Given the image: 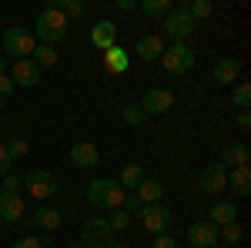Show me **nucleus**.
<instances>
[{
	"instance_id": "obj_1",
	"label": "nucleus",
	"mask_w": 251,
	"mask_h": 248,
	"mask_svg": "<svg viewBox=\"0 0 251 248\" xmlns=\"http://www.w3.org/2000/svg\"><path fill=\"white\" fill-rule=\"evenodd\" d=\"M34 37H37L40 44H47V47H54L57 40L67 37V17L60 14L54 3L44 7L37 14V20H34Z\"/></svg>"
},
{
	"instance_id": "obj_2",
	"label": "nucleus",
	"mask_w": 251,
	"mask_h": 248,
	"mask_svg": "<svg viewBox=\"0 0 251 248\" xmlns=\"http://www.w3.org/2000/svg\"><path fill=\"white\" fill-rule=\"evenodd\" d=\"M124 194H127V191L121 188L117 181H111V178H100V181H91V185H87V201H91V208L114 211V208H121Z\"/></svg>"
},
{
	"instance_id": "obj_3",
	"label": "nucleus",
	"mask_w": 251,
	"mask_h": 248,
	"mask_svg": "<svg viewBox=\"0 0 251 248\" xmlns=\"http://www.w3.org/2000/svg\"><path fill=\"white\" fill-rule=\"evenodd\" d=\"M194 30H198V20L188 14V3H177V7H171V10L164 14V34H168L174 44H184Z\"/></svg>"
},
{
	"instance_id": "obj_4",
	"label": "nucleus",
	"mask_w": 251,
	"mask_h": 248,
	"mask_svg": "<svg viewBox=\"0 0 251 248\" xmlns=\"http://www.w3.org/2000/svg\"><path fill=\"white\" fill-rule=\"evenodd\" d=\"M34 47H37L34 30H27V27H7V30H3V51H7L14 60L30 57V54H34Z\"/></svg>"
},
{
	"instance_id": "obj_5",
	"label": "nucleus",
	"mask_w": 251,
	"mask_h": 248,
	"mask_svg": "<svg viewBox=\"0 0 251 248\" xmlns=\"http://www.w3.org/2000/svg\"><path fill=\"white\" fill-rule=\"evenodd\" d=\"M114 242V231L107 225V218H87L80 228V245L84 248H107Z\"/></svg>"
},
{
	"instance_id": "obj_6",
	"label": "nucleus",
	"mask_w": 251,
	"mask_h": 248,
	"mask_svg": "<svg viewBox=\"0 0 251 248\" xmlns=\"http://www.w3.org/2000/svg\"><path fill=\"white\" fill-rule=\"evenodd\" d=\"M161 64H164L168 74H188V71L194 67V51L188 47V44H171V47H164Z\"/></svg>"
},
{
	"instance_id": "obj_7",
	"label": "nucleus",
	"mask_w": 251,
	"mask_h": 248,
	"mask_svg": "<svg viewBox=\"0 0 251 248\" xmlns=\"http://www.w3.org/2000/svg\"><path fill=\"white\" fill-rule=\"evenodd\" d=\"M141 225H144V231H151V235H168V228L174 225V215L161 201L157 205H144L141 208Z\"/></svg>"
},
{
	"instance_id": "obj_8",
	"label": "nucleus",
	"mask_w": 251,
	"mask_h": 248,
	"mask_svg": "<svg viewBox=\"0 0 251 248\" xmlns=\"http://www.w3.org/2000/svg\"><path fill=\"white\" fill-rule=\"evenodd\" d=\"M24 188L30 191L37 201H47V198H54L57 194V178L50 171H44V168H37V171H30V174H24Z\"/></svg>"
},
{
	"instance_id": "obj_9",
	"label": "nucleus",
	"mask_w": 251,
	"mask_h": 248,
	"mask_svg": "<svg viewBox=\"0 0 251 248\" xmlns=\"http://www.w3.org/2000/svg\"><path fill=\"white\" fill-rule=\"evenodd\" d=\"M174 108V94L168 91V87H151L148 94L141 97V111H144V117L148 114H168Z\"/></svg>"
},
{
	"instance_id": "obj_10",
	"label": "nucleus",
	"mask_w": 251,
	"mask_h": 248,
	"mask_svg": "<svg viewBox=\"0 0 251 248\" xmlns=\"http://www.w3.org/2000/svg\"><path fill=\"white\" fill-rule=\"evenodd\" d=\"M225 188H228V168H225L221 161H214V165H208V168L201 171V191L221 194Z\"/></svg>"
},
{
	"instance_id": "obj_11",
	"label": "nucleus",
	"mask_w": 251,
	"mask_h": 248,
	"mask_svg": "<svg viewBox=\"0 0 251 248\" xmlns=\"http://www.w3.org/2000/svg\"><path fill=\"white\" fill-rule=\"evenodd\" d=\"M188 245L191 248H214L218 245V228H214L208 218L204 221H194L191 228H188Z\"/></svg>"
},
{
	"instance_id": "obj_12",
	"label": "nucleus",
	"mask_w": 251,
	"mask_h": 248,
	"mask_svg": "<svg viewBox=\"0 0 251 248\" xmlns=\"http://www.w3.org/2000/svg\"><path fill=\"white\" fill-rule=\"evenodd\" d=\"M91 44H94L97 51H111L117 44V24L114 20H97L94 27H91Z\"/></svg>"
},
{
	"instance_id": "obj_13",
	"label": "nucleus",
	"mask_w": 251,
	"mask_h": 248,
	"mask_svg": "<svg viewBox=\"0 0 251 248\" xmlns=\"http://www.w3.org/2000/svg\"><path fill=\"white\" fill-rule=\"evenodd\" d=\"M10 81H14V84H20V87H34V84L40 81V67L30 57L14 60V67H10Z\"/></svg>"
},
{
	"instance_id": "obj_14",
	"label": "nucleus",
	"mask_w": 251,
	"mask_h": 248,
	"mask_svg": "<svg viewBox=\"0 0 251 248\" xmlns=\"http://www.w3.org/2000/svg\"><path fill=\"white\" fill-rule=\"evenodd\" d=\"M238 74H241V60L221 57L218 64H214V71H211V81H214V84H221V87H231L234 81H238Z\"/></svg>"
},
{
	"instance_id": "obj_15",
	"label": "nucleus",
	"mask_w": 251,
	"mask_h": 248,
	"mask_svg": "<svg viewBox=\"0 0 251 248\" xmlns=\"http://www.w3.org/2000/svg\"><path fill=\"white\" fill-rule=\"evenodd\" d=\"M234 218H238V205H234V201H228V198L214 201V205H211V211H208V221H211L214 228L234 225Z\"/></svg>"
},
{
	"instance_id": "obj_16",
	"label": "nucleus",
	"mask_w": 251,
	"mask_h": 248,
	"mask_svg": "<svg viewBox=\"0 0 251 248\" xmlns=\"http://www.w3.org/2000/svg\"><path fill=\"white\" fill-rule=\"evenodd\" d=\"M24 218V198L14 191H0V221H20Z\"/></svg>"
},
{
	"instance_id": "obj_17",
	"label": "nucleus",
	"mask_w": 251,
	"mask_h": 248,
	"mask_svg": "<svg viewBox=\"0 0 251 248\" xmlns=\"http://www.w3.org/2000/svg\"><path fill=\"white\" fill-rule=\"evenodd\" d=\"M164 37L161 34H148V37H141L137 40V47H134V54L141 60H161V54H164Z\"/></svg>"
},
{
	"instance_id": "obj_18",
	"label": "nucleus",
	"mask_w": 251,
	"mask_h": 248,
	"mask_svg": "<svg viewBox=\"0 0 251 248\" xmlns=\"http://www.w3.org/2000/svg\"><path fill=\"white\" fill-rule=\"evenodd\" d=\"M71 161L77 168H94L97 161H100V151H97V144H91V141H77L71 148Z\"/></svg>"
},
{
	"instance_id": "obj_19",
	"label": "nucleus",
	"mask_w": 251,
	"mask_h": 248,
	"mask_svg": "<svg viewBox=\"0 0 251 248\" xmlns=\"http://www.w3.org/2000/svg\"><path fill=\"white\" fill-rule=\"evenodd\" d=\"M127 67H131V57H127V51L124 47H111V51H104V71L107 74H127Z\"/></svg>"
},
{
	"instance_id": "obj_20",
	"label": "nucleus",
	"mask_w": 251,
	"mask_h": 248,
	"mask_svg": "<svg viewBox=\"0 0 251 248\" xmlns=\"http://www.w3.org/2000/svg\"><path fill=\"white\" fill-rule=\"evenodd\" d=\"M30 221H34L37 228H44V231H57L60 225H64V215H60L57 208H50V205H40Z\"/></svg>"
},
{
	"instance_id": "obj_21",
	"label": "nucleus",
	"mask_w": 251,
	"mask_h": 248,
	"mask_svg": "<svg viewBox=\"0 0 251 248\" xmlns=\"http://www.w3.org/2000/svg\"><path fill=\"white\" fill-rule=\"evenodd\" d=\"M228 188H231L238 198H248V194H251V171H248V165H241V168H231V171H228Z\"/></svg>"
},
{
	"instance_id": "obj_22",
	"label": "nucleus",
	"mask_w": 251,
	"mask_h": 248,
	"mask_svg": "<svg viewBox=\"0 0 251 248\" xmlns=\"http://www.w3.org/2000/svg\"><path fill=\"white\" fill-rule=\"evenodd\" d=\"M134 194L141 198V205H157V201L164 198V185H161L157 178H144V181L137 185Z\"/></svg>"
},
{
	"instance_id": "obj_23",
	"label": "nucleus",
	"mask_w": 251,
	"mask_h": 248,
	"mask_svg": "<svg viewBox=\"0 0 251 248\" xmlns=\"http://www.w3.org/2000/svg\"><path fill=\"white\" fill-rule=\"evenodd\" d=\"M248 158H251L248 144H228L225 154H221V165L225 168H241V165H248Z\"/></svg>"
},
{
	"instance_id": "obj_24",
	"label": "nucleus",
	"mask_w": 251,
	"mask_h": 248,
	"mask_svg": "<svg viewBox=\"0 0 251 248\" xmlns=\"http://www.w3.org/2000/svg\"><path fill=\"white\" fill-rule=\"evenodd\" d=\"M30 60H34V64H37L40 71H44V67H54V64L60 60V54H57V47L37 44V47H34V54H30Z\"/></svg>"
},
{
	"instance_id": "obj_25",
	"label": "nucleus",
	"mask_w": 251,
	"mask_h": 248,
	"mask_svg": "<svg viewBox=\"0 0 251 248\" xmlns=\"http://www.w3.org/2000/svg\"><path fill=\"white\" fill-rule=\"evenodd\" d=\"M141 181H144V168H141V165H127V168L121 171V178H117V185L124 191H137Z\"/></svg>"
},
{
	"instance_id": "obj_26",
	"label": "nucleus",
	"mask_w": 251,
	"mask_h": 248,
	"mask_svg": "<svg viewBox=\"0 0 251 248\" xmlns=\"http://www.w3.org/2000/svg\"><path fill=\"white\" fill-rule=\"evenodd\" d=\"M171 7H174L171 0H144V3H137L141 14H148V17H161V20H164V14H168Z\"/></svg>"
},
{
	"instance_id": "obj_27",
	"label": "nucleus",
	"mask_w": 251,
	"mask_h": 248,
	"mask_svg": "<svg viewBox=\"0 0 251 248\" xmlns=\"http://www.w3.org/2000/svg\"><path fill=\"white\" fill-rule=\"evenodd\" d=\"M121 117H124V124H131V128H141V124H144V111H141V104H134V101H127V104L121 108Z\"/></svg>"
},
{
	"instance_id": "obj_28",
	"label": "nucleus",
	"mask_w": 251,
	"mask_h": 248,
	"mask_svg": "<svg viewBox=\"0 0 251 248\" xmlns=\"http://www.w3.org/2000/svg\"><path fill=\"white\" fill-rule=\"evenodd\" d=\"M188 14L201 24V20H208L214 14V3H211V0H194V3H188Z\"/></svg>"
},
{
	"instance_id": "obj_29",
	"label": "nucleus",
	"mask_w": 251,
	"mask_h": 248,
	"mask_svg": "<svg viewBox=\"0 0 251 248\" xmlns=\"http://www.w3.org/2000/svg\"><path fill=\"white\" fill-rule=\"evenodd\" d=\"M64 17H84L87 14V3H80V0H60V3H54Z\"/></svg>"
},
{
	"instance_id": "obj_30",
	"label": "nucleus",
	"mask_w": 251,
	"mask_h": 248,
	"mask_svg": "<svg viewBox=\"0 0 251 248\" xmlns=\"http://www.w3.org/2000/svg\"><path fill=\"white\" fill-rule=\"evenodd\" d=\"M3 148H7V154H10V161H20L24 154L30 151V144H27L24 138H17V134H14V138H10V141H7Z\"/></svg>"
},
{
	"instance_id": "obj_31",
	"label": "nucleus",
	"mask_w": 251,
	"mask_h": 248,
	"mask_svg": "<svg viewBox=\"0 0 251 248\" xmlns=\"http://www.w3.org/2000/svg\"><path fill=\"white\" fill-rule=\"evenodd\" d=\"M231 101H234V108L248 111V104H251V84H238V87L231 91Z\"/></svg>"
},
{
	"instance_id": "obj_32",
	"label": "nucleus",
	"mask_w": 251,
	"mask_h": 248,
	"mask_svg": "<svg viewBox=\"0 0 251 248\" xmlns=\"http://www.w3.org/2000/svg\"><path fill=\"white\" fill-rule=\"evenodd\" d=\"M107 225H111V231H124L127 225H131V215H127V211H121V208H114V215L107 218Z\"/></svg>"
},
{
	"instance_id": "obj_33",
	"label": "nucleus",
	"mask_w": 251,
	"mask_h": 248,
	"mask_svg": "<svg viewBox=\"0 0 251 248\" xmlns=\"http://www.w3.org/2000/svg\"><path fill=\"white\" fill-rule=\"evenodd\" d=\"M218 242H225V245L241 242V228H238V225H225V228H218Z\"/></svg>"
},
{
	"instance_id": "obj_34",
	"label": "nucleus",
	"mask_w": 251,
	"mask_h": 248,
	"mask_svg": "<svg viewBox=\"0 0 251 248\" xmlns=\"http://www.w3.org/2000/svg\"><path fill=\"white\" fill-rule=\"evenodd\" d=\"M141 208H144V205H141V198H137L134 191H127V194H124V201H121V211H127V215H137Z\"/></svg>"
},
{
	"instance_id": "obj_35",
	"label": "nucleus",
	"mask_w": 251,
	"mask_h": 248,
	"mask_svg": "<svg viewBox=\"0 0 251 248\" xmlns=\"http://www.w3.org/2000/svg\"><path fill=\"white\" fill-rule=\"evenodd\" d=\"M20 188H24V178H20V174H14V171L0 181V191H14V194H20Z\"/></svg>"
},
{
	"instance_id": "obj_36",
	"label": "nucleus",
	"mask_w": 251,
	"mask_h": 248,
	"mask_svg": "<svg viewBox=\"0 0 251 248\" xmlns=\"http://www.w3.org/2000/svg\"><path fill=\"white\" fill-rule=\"evenodd\" d=\"M47 245V238H34V235H27V238H17L10 248H44Z\"/></svg>"
},
{
	"instance_id": "obj_37",
	"label": "nucleus",
	"mask_w": 251,
	"mask_h": 248,
	"mask_svg": "<svg viewBox=\"0 0 251 248\" xmlns=\"http://www.w3.org/2000/svg\"><path fill=\"white\" fill-rule=\"evenodd\" d=\"M10 168H14V161H10V154H7V148L0 144V181L10 174Z\"/></svg>"
},
{
	"instance_id": "obj_38",
	"label": "nucleus",
	"mask_w": 251,
	"mask_h": 248,
	"mask_svg": "<svg viewBox=\"0 0 251 248\" xmlns=\"http://www.w3.org/2000/svg\"><path fill=\"white\" fill-rule=\"evenodd\" d=\"M14 91H17V84L10 81V74H0V101H3V97H10Z\"/></svg>"
},
{
	"instance_id": "obj_39",
	"label": "nucleus",
	"mask_w": 251,
	"mask_h": 248,
	"mask_svg": "<svg viewBox=\"0 0 251 248\" xmlns=\"http://www.w3.org/2000/svg\"><path fill=\"white\" fill-rule=\"evenodd\" d=\"M151 248H177V238H171V235H154Z\"/></svg>"
},
{
	"instance_id": "obj_40",
	"label": "nucleus",
	"mask_w": 251,
	"mask_h": 248,
	"mask_svg": "<svg viewBox=\"0 0 251 248\" xmlns=\"http://www.w3.org/2000/svg\"><path fill=\"white\" fill-rule=\"evenodd\" d=\"M114 10L127 14V10H137V3H134V0H114Z\"/></svg>"
},
{
	"instance_id": "obj_41",
	"label": "nucleus",
	"mask_w": 251,
	"mask_h": 248,
	"mask_svg": "<svg viewBox=\"0 0 251 248\" xmlns=\"http://www.w3.org/2000/svg\"><path fill=\"white\" fill-rule=\"evenodd\" d=\"M238 131H251V114H248V111L238 114Z\"/></svg>"
},
{
	"instance_id": "obj_42",
	"label": "nucleus",
	"mask_w": 251,
	"mask_h": 248,
	"mask_svg": "<svg viewBox=\"0 0 251 248\" xmlns=\"http://www.w3.org/2000/svg\"><path fill=\"white\" fill-rule=\"evenodd\" d=\"M107 248H131V245H124V242H111Z\"/></svg>"
},
{
	"instance_id": "obj_43",
	"label": "nucleus",
	"mask_w": 251,
	"mask_h": 248,
	"mask_svg": "<svg viewBox=\"0 0 251 248\" xmlns=\"http://www.w3.org/2000/svg\"><path fill=\"white\" fill-rule=\"evenodd\" d=\"M0 74H7V57H0Z\"/></svg>"
},
{
	"instance_id": "obj_44",
	"label": "nucleus",
	"mask_w": 251,
	"mask_h": 248,
	"mask_svg": "<svg viewBox=\"0 0 251 248\" xmlns=\"http://www.w3.org/2000/svg\"><path fill=\"white\" fill-rule=\"evenodd\" d=\"M71 248H84V245H80V242H77V245H71Z\"/></svg>"
},
{
	"instance_id": "obj_45",
	"label": "nucleus",
	"mask_w": 251,
	"mask_h": 248,
	"mask_svg": "<svg viewBox=\"0 0 251 248\" xmlns=\"http://www.w3.org/2000/svg\"><path fill=\"white\" fill-rule=\"evenodd\" d=\"M0 228H3V221H0Z\"/></svg>"
},
{
	"instance_id": "obj_46",
	"label": "nucleus",
	"mask_w": 251,
	"mask_h": 248,
	"mask_svg": "<svg viewBox=\"0 0 251 248\" xmlns=\"http://www.w3.org/2000/svg\"><path fill=\"white\" fill-rule=\"evenodd\" d=\"M0 104H3V101H0Z\"/></svg>"
}]
</instances>
